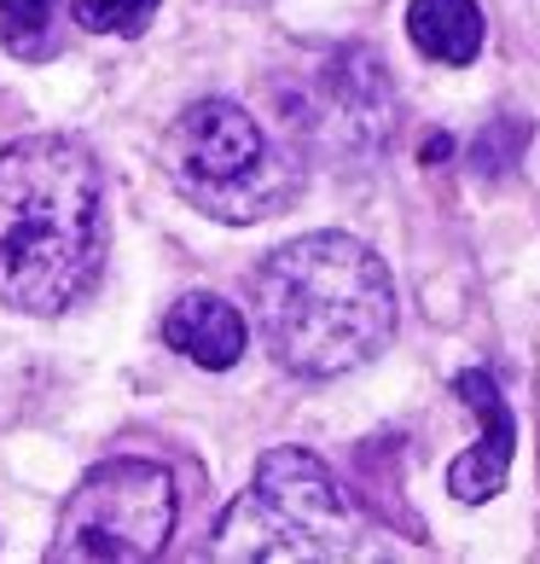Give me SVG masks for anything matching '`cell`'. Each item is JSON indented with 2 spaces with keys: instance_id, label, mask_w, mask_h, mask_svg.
I'll return each mask as SVG.
<instances>
[{
  "instance_id": "6da1fadb",
  "label": "cell",
  "mask_w": 540,
  "mask_h": 564,
  "mask_svg": "<svg viewBox=\"0 0 540 564\" xmlns=\"http://www.w3.org/2000/svg\"><path fill=\"white\" fill-rule=\"evenodd\" d=\"M106 262V175L70 134L0 145V303L65 315Z\"/></svg>"
},
{
  "instance_id": "7a4b0ae2",
  "label": "cell",
  "mask_w": 540,
  "mask_h": 564,
  "mask_svg": "<svg viewBox=\"0 0 540 564\" xmlns=\"http://www.w3.org/2000/svg\"><path fill=\"white\" fill-rule=\"evenodd\" d=\"M256 332L297 379L366 367L396 332L384 257L349 234H302L256 268Z\"/></svg>"
},
{
  "instance_id": "3957f363",
  "label": "cell",
  "mask_w": 540,
  "mask_h": 564,
  "mask_svg": "<svg viewBox=\"0 0 540 564\" xmlns=\"http://www.w3.org/2000/svg\"><path fill=\"white\" fill-rule=\"evenodd\" d=\"M163 175L186 204L216 221H262L297 198L302 163H290L262 122L233 99H198L163 134Z\"/></svg>"
},
{
  "instance_id": "277c9868",
  "label": "cell",
  "mask_w": 540,
  "mask_h": 564,
  "mask_svg": "<svg viewBox=\"0 0 540 564\" xmlns=\"http://www.w3.org/2000/svg\"><path fill=\"white\" fill-rule=\"evenodd\" d=\"M361 553V518L338 489V477L308 448H274L262 454L233 507L221 518L216 558L239 564H297V558H349Z\"/></svg>"
},
{
  "instance_id": "5b68a950",
  "label": "cell",
  "mask_w": 540,
  "mask_h": 564,
  "mask_svg": "<svg viewBox=\"0 0 540 564\" xmlns=\"http://www.w3.org/2000/svg\"><path fill=\"white\" fill-rule=\"evenodd\" d=\"M175 530V477L157 459H106L65 500L53 558H152Z\"/></svg>"
},
{
  "instance_id": "8992f818",
  "label": "cell",
  "mask_w": 540,
  "mask_h": 564,
  "mask_svg": "<svg viewBox=\"0 0 540 564\" xmlns=\"http://www.w3.org/2000/svg\"><path fill=\"white\" fill-rule=\"evenodd\" d=\"M453 395L483 420V436L453 459V471H448V489H453V500H494L500 495V484H506V471H511V448H517V425H511V408L500 402V390H494V379L483 367H471V372H460L453 379Z\"/></svg>"
},
{
  "instance_id": "52a82bcc",
  "label": "cell",
  "mask_w": 540,
  "mask_h": 564,
  "mask_svg": "<svg viewBox=\"0 0 540 564\" xmlns=\"http://www.w3.org/2000/svg\"><path fill=\"white\" fill-rule=\"evenodd\" d=\"M163 338L203 372H227L244 355V315L216 291H192L163 315Z\"/></svg>"
},
{
  "instance_id": "ba28073f",
  "label": "cell",
  "mask_w": 540,
  "mask_h": 564,
  "mask_svg": "<svg viewBox=\"0 0 540 564\" xmlns=\"http://www.w3.org/2000/svg\"><path fill=\"white\" fill-rule=\"evenodd\" d=\"M407 35L436 65H471L483 53V7L476 0H412Z\"/></svg>"
},
{
  "instance_id": "9c48e42d",
  "label": "cell",
  "mask_w": 540,
  "mask_h": 564,
  "mask_svg": "<svg viewBox=\"0 0 540 564\" xmlns=\"http://www.w3.org/2000/svg\"><path fill=\"white\" fill-rule=\"evenodd\" d=\"M58 7H65V0H0V41H7V53L53 58L58 47H65Z\"/></svg>"
},
{
  "instance_id": "30bf717a",
  "label": "cell",
  "mask_w": 540,
  "mask_h": 564,
  "mask_svg": "<svg viewBox=\"0 0 540 564\" xmlns=\"http://www.w3.org/2000/svg\"><path fill=\"white\" fill-rule=\"evenodd\" d=\"M157 0H76V24L93 35H145Z\"/></svg>"
}]
</instances>
